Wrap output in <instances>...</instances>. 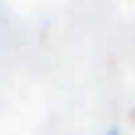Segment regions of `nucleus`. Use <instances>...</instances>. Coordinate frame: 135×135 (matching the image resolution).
Returning <instances> with one entry per match:
<instances>
[{
	"label": "nucleus",
	"mask_w": 135,
	"mask_h": 135,
	"mask_svg": "<svg viewBox=\"0 0 135 135\" xmlns=\"http://www.w3.org/2000/svg\"><path fill=\"white\" fill-rule=\"evenodd\" d=\"M104 135H121V131H119L116 126H112V128H109V131H107V133H104Z\"/></svg>",
	"instance_id": "1"
}]
</instances>
